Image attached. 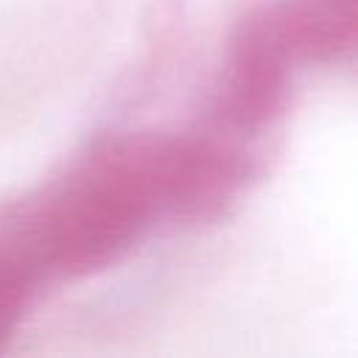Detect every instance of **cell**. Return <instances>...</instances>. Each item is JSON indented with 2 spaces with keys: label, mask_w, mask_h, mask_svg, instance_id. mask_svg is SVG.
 I'll return each instance as SVG.
<instances>
[]
</instances>
